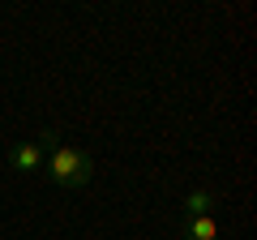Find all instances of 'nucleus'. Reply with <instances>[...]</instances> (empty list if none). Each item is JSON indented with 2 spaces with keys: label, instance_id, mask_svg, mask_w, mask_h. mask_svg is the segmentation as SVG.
Instances as JSON below:
<instances>
[{
  "label": "nucleus",
  "instance_id": "1",
  "mask_svg": "<svg viewBox=\"0 0 257 240\" xmlns=\"http://www.w3.org/2000/svg\"><path fill=\"white\" fill-rule=\"evenodd\" d=\"M43 172L60 189H82V185H90V176H94V155L82 150V146H64L56 138L47 146V155H43Z\"/></svg>",
  "mask_w": 257,
  "mask_h": 240
},
{
  "label": "nucleus",
  "instance_id": "2",
  "mask_svg": "<svg viewBox=\"0 0 257 240\" xmlns=\"http://www.w3.org/2000/svg\"><path fill=\"white\" fill-rule=\"evenodd\" d=\"M60 138L56 129H43L39 138H30V142H18V146H9V163H13V172H39L43 167V155H47V146Z\"/></svg>",
  "mask_w": 257,
  "mask_h": 240
},
{
  "label": "nucleus",
  "instance_id": "3",
  "mask_svg": "<svg viewBox=\"0 0 257 240\" xmlns=\"http://www.w3.org/2000/svg\"><path fill=\"white\" fill-rule=\"evenodd\" d=\"M180 240H219V223L210 214H197V219H184Z\"/></svg>",
  "mask_w": 257,
  "mask_h": 240
},
{
  "label": "nucleus",
  "instance_id": "4",
  "mask_svg": "<svg viewBox=\"0 0 257 240\" xmlns=\"http://www.w3.org/2000/svg\"><path fill=\"white\" fill-rule=\"evenodd\" d=\"M210 206H214V193L210 189H189L184 193V219H197V214H210Z\"/></svg>",
  "mask_w": 257,
  "mask_h": 240
}]
</instances>
